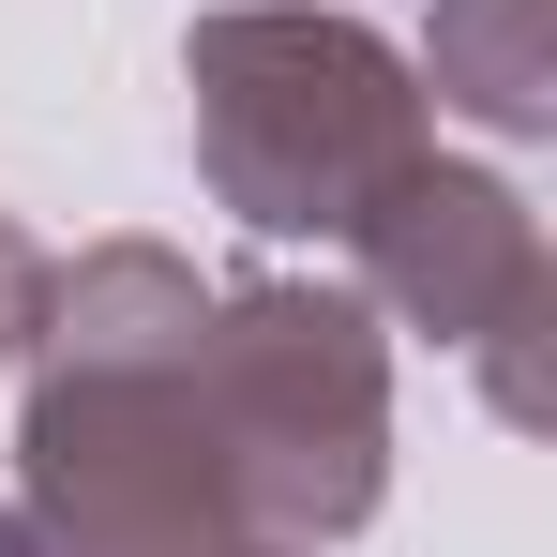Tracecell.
<instances>
[{"label": "cell", "instance_id": "3957f363", "mask_svg": "<svg viewBox=\"0 0 557 557\" xmlns=\"http://www.w3.org/2000/svg\"><path fill=\"white\" fill-rule=\"evenodd\" d=\"M196 407L226 437L242 528L257 543H347L392 497V332L362 286L317 272H242L196 317Z\"/></svg>", "mask_w": 557, "mask_h": 557}, {"label": "cell", "instance_id": "8992f818", "mask_svg": "<svg viewBox=\"0 0 557 557\" xmlns=\"http://www.w3.org/2000/svg\"><path fill=\"white\" fill-rule=\"evenodd\" d=\"M30 301H46V242H30V226L0 211V362L30 347Z\"/></svg>", "mask_w": 557, "mask_h": 557}, {"label": "cell", "instance_id": "6da1fadb", "mask_svg": "<svg viewBox=\"0 0 557 557\" xmlns=\"http://www.w3.org/2000/svg\"><path fill=\"white\" fill-rule=\"evenodd\" d=\"M196 317L211 272L166 242H91L30 301V407H15V497L61 528V557H226L242 482L196 407Z\"/></svg>", "mask_w": 557, "mask_h": 557}, {"label": "cell", "instance_id": "5b68a950", "mask_svg": "<svg viewBox=\"0 0 557 557\" xmlns=\"http://www.w3.org/2000/svg\"><path fill=\"white\" fill-rule=\"evenodd\" d=\"M407 76H422V106L528 151V136H557V0H437Z\"/></svg>", "mask_w": 557, "mask_h": 557}, {"label": "cell", "instance_id": "277c9868", "mask_svg": "<svg viewBox=\"0 0 557 557\" xmlns=\"http://www.w3.org/2000/svg\"><path fill=\"white\" fill-rule=\"evenodd\" d=\"M347 286L376 301V332H437L482 407L512 437L557 422V376H543V332H557V257H543V211L497 182V166H453L422 151L407 182H376L347 211Z\"/></svg>", "mask_w": 557, "mask_h": 557}, {"label": "cell", "instance_id": "52a82bcc", "mask_svg": "<svg viewBox=\"0 0 557 557\" xmlns=\"http://www.w3.org/2000/svg\"><path fill=\"white\" fill-rule=\"evenodd\" d=\"M0 557H61V528H46L30 497H0Z\"/></svg>", "mask_w": 557, "mask_h": 557}, {"label": "cell", "instance_id": "7a4b0ae2", "mask_svg": "<svg viewBox=\"0 0 557 557\" xmlns=\"http://www.w3.org/2000/svg\"><path fill=\"white\" fill-rule=\"evenodd\" d=\"M182 91H196V182L257 242H347V211L437 151L407 46L362 30L347 0H211L182 30Z\"/></svg>", "mask_w": 557, "mask_h": 557}, {"label": "cell", "instance_id": "ba28073f", "mask_svg": "<svg viewBox=\"0 0 557 557\" xmlns=\"http://www.w3.org/2000/svg\"><path fill=\"white\" fill-rule=\"evenodd\" d=\"M226 557H317V543H226Z\"/></svg>", "mask_w": 557, "mask_h": 557}]
</instances>
